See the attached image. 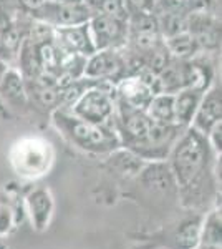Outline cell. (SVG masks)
<instances>
[{
    "label": "cell",
    "instance_id": "obj_17",
    "mask_svg": "<svg viewBox=\"0 0 222 249\" xmlns=\"http://www.w3.org/2000/svg\"><path fill=\"white\" fill-rule=\"evenodd\" d=\"M201 243L203 246L221 248L222 244V219L219 211L207 214L204 223H201Z\"/></svg>",
    "mask_w": 222,
    "mask_h": 249
},
{
    "label": "cell",
    "instance_id": "obj_24",
    "mask_svg": "<svg viewBox=\"0 0 222 249\" xmlns=\"http://www.w3.org/2000/svg\"><path fill=\"white\" fill-rule=\"evenodd\" d=\"M166 2L169 3V5H176V7H179L183 2H188V0H166Z\"/></svg>",
    "mask_w": 222,
    "mask_h": 249
},
{
    "label": "cell",
    "instance_id": "obj_22",
    "mask_svg": "<svg viewBox=\"0 0 222 249\" xmlns=\"http://www.w3.org/2000/svg\"><path fill=\"white\" fill-rule=\"evenodd\" d=\"M0 58L5 60V62H10L12 58H15V55L12 53V52L9 50V48L5 47V43H3L2 37H0Z\"/></svg>",
    "mask_w": 222,
    "mask_h": 249
},
{
    "label": "cell",
    "instance_id": "obj_9",
    "mask_svg": "<svg viewBox=\"0 0 222 249\" xmlns=\"http://www.w3.org/2000/svg\"><path fill=\"white\" fill-rule=\"evenodd\" d=\"M186 30L203 50H216L221 45V25L207 12L194 10L186 17Z\"/></svg>",
    "mask_w": 222,
    "mask_h": 249
},
{
    "label": "cell",
    "instance_id": "obj_14",
    "mask_svg": "<svg viewBox=\"0 0 222 249\" xmlns=\"http://www.w3.org/2000/svg\"><path fill=\"white\" fill-rule=\"evenodd\" d=\"M0 96L12 108H25L28 107L27 85L25 78L20 75L18 70L9 68L5 75L0 80Z\"/></svg>",
    "mask_w": 222,
    "mask_h": 249
},
{
    "label": "cell",
    "instance_id": "obj_12",
    "mask_svg": "<svg viewBox=\"0 0 222 249\" xmlns=\"http://www.w3.org/2000/svg\"><path fill=\"white\" fill-rule=\"evenodd\" d=\"M211 87V85H209ZM209 87L205 85H192L183 90L176 91L174 95V120L177 124L188 128L191 126V122L194 118V113L199 107L201 100Z\"/></svg>",
    "mask_w": 222,
    "mask_h": 249
},
{
    "label": "cell",
    "instance_id": "obj_18",
    "mask_svg": "<svg viewBox=\"0 0 222 249\" xmlns=\"http://www.w3.org/2000/svg\"><path fill=\"white\" fill-rule=\"evenodd\" d=\"M91 15H110V17L128 18L124 10V0H83Z\"/></svg>",
    "mask_w": 222,
    "mask_h": 249
},
{
    "label": "cell",
    "instance_id": "obj_15",
    "mask_svg": "<svg viewBox=\"0 0 222 249\" xmlns=\"http://www.w3.org/2000/svg\"><path fill=\"white\" fill-rule=\"evenodd\" d=\"M164 43H166V48L172 58L191 60L201 52V48L197 45L194 37H192L188 30H183V32H179V34H174V35H171V37L164 38Z\"/></svg>",
    "mask_w": 222,
    "mask_h": 249
},
{
    "label": "cell",
    "instance_id": "obj_4",
    "mask_svg": "<svg viewBox=\"0 0 222 249\" xmlns=\"http://www.w3.org/2000/svg\"><path fill=\"white\" fill-rule=\"evenodd\" d=\"M76 118L93 124L108 126L113 124L116 110L115 87L108 82H98L88 87L78 98L67 108Z\"/></svg>",
    "mask_w": 222,
    "mask_h": 249
},
{
    "label": "cell",
    "instance_id": "obj_23",
    "mask_svg": "<svg viewBox=\"0 0 222 249\" xmlns=\"http://www.w3.org/2000/svg\"><path fill=\"white\" fill-rule=\"evenodd\" d=\"M9 68H10L9 62H5V60L0 58V80H2V77L5 75V71L9 70Z\"/></svg>",
    "mask_w": 222,
    "mask_h": 249
},
{
    "label": "cell",
    "instance_id": "obj_1",
    "mask_svg": "<svg viewBox=\"0 0 222 249\" xmlns=\"http://www.w3.org/2000/svg\"><path fill=\"white\" fill-rule=\"evenodd\" d=\"M207 136L188 126L168 156V166L186 204H201L214 191V156Z\"/></svg>",
    "mask_w": 222,
    "mask_h": 249
},
{
    "label": "cell",
    "instance_id": "obj_8",
    "mask_svg": "<svg viewBox=\"0 0 222 249\" xmlns=\"http://www.w3.org/2000/svg\"><path fill=\"white\" fill-rule=\"evenodd\" d=\"M126 75L123 50H96L85 63L83 77L115 85Z\"/></svg>",
    "mask_w": 222,
    "mask_h": 249
},
{
    "label": "cell",
    "instance_id": "obj_13",
    "mask_svg": "<svg viewBox=\"0 0 222 249\" xmlns=\"http://www.w3.org/2000/svg\"><path fill=\"white\" fill-rule=\"evenodd\" d=\"M27 208L30 213L32 224L37 231H43L48 228L53 214V198L51 193L45 188H37L27 196Z\"/></svg>",
    "mask_w": 222,
    "mask_h": 249
},
{
    "label": "cell",
    "instance_id": "obj_7",
    "mask_svg": "<svg viewBox=\"0 0 222 249\" xmlns=\"http://www.w3.org/2000/svg\"><path fill=\"white\" fill-rule=\"evenodd\" d=\"M32 18L45 22L53 29H63V27H73L80 23H86L91 18V12L82 3H63L47 0L42 7L30 14Z\"/></svg>",
    "mask_w": 222,
    "mask_h": 249
},
{
    "label": "cell",
    "instance_id": "obj_3",
    "mask_svg": "<svg viewBox=\"0 0 222 249\" xmlns=\"http://www.w3.org/2000/svg\"><path fill=\"white\" fill-rule=\"evenodd\" d=\"M9 160L18 176L35 179L50 171L55 160V150L45 138L23 136L14 143L9 153Z\"/></svg>",
    "mask_w": 222,
    "mask_h": 249
},
{
    "label": "cell",
    "instance_id": "obj_10",
    "mask_svg": "<svg viewBox=\"0 0 222 249\" xmlns=\"http://www.w3.org/2000/svg\"><path fill=\"white\" fill-rule=\"evenodd\" d=\"M222 122V93L221 85H211L197 107L191 126L207 136L209 131Z\"/></svg>",
    "mask_w": 222,
    "mask_h": 249
},
{
    "label": "cell",
    "instance_id": "obj_25",
    "mask_svg": "<svg viewBox=\"0 0 222 249\" xmlns=\"http://www.w3.org/2000/svg\"><path fill=\"white\" fill-rule=\"evenodd\" d=\"M53 2H63V3H82L83 0H53Z\"/></svg>",
    "mask_w": 222,
    "mask_h": 249
},
{
    "label": "cell",
    "instance_id": "obj_2",
    "mask_svg": "<svg viewBox=\"0 0 222 249\" xmlns=\"http://www.w3.org/2000/svg\"><path fill=\"white\" fill-rule=\"evenodd\" d=\"M51 120L63 138L82 151L93 155H106L115 153L118 148H121L113 124L102 126V124L88 123L71 115L67 108L53 110Z\"/></svg>",
    "mask_w": 222,
    "mask_h": 249
},
{
    "label": "cell",
    "instance_id": "obj_20",
    "mask_svg": "<svg viewBox=\"0 0 222 249\" xmlns=\"http://www.w3.org/2000/svg\"><path fill=\"white\" fill-rule=\"evenodd\" d=\"M207 140H209V144L212 146V150L216 151L217 155H221V151H222V122L217 123L216 126L209 131Z\"/></svg>",
    "mask_w": 222,
    "mask_h": 249
},
{
    "label": "cell",
    "instance_id": "obj_16",
    "mask_svg": "<svg viewBox=\"0 0 222 249\" xmlns=\"http://www.w3.org/2000/svg\"><path fill=\"white\" fill-rule=\"evenodd\" d=\"M146 115L154 123L171 124L174 120V95L172 93H156L146 108Z\"/></svg>",
    "mask_w": 222,
    "mask_h": 249
},
{
    "label": "cell",
    "instance_id": "obj_5",
    "mask_svg": "<svg viewBox=\"0 0 222 249\" xmlns=\"http://www.w3.org/2000/svg\"><path fill=\"white\" fill-rule=\"evenodd\" d=\"M113 87H115V96L118 102H123L133 108L144 111H146L153 96L159 93L157 78L146 70L135 75H126Z\"/></svg>",
    "mask_w": 222,
    "mask_h": 249
},
{
    "label": "cell",
    "instance_id": "obj_19",
    "mask_svg": "<svg viewBox=\"0 0 222 249\" xmlns=\"http://www.w3.org/2000/svg\"><path fill=\"white\" fill-rule=\"evenodd\" d=\"M159 0H124V10L128 17L135 15H156Z\"/></svg>",
    "mask_w": 222,
    "mask_h": 249
},
{
    "label": "cell",
    "instance_id": "obj_21",
    "mask_svg": "<svg viewBox=\"0 0 222 249\" xmlns=\"http://www.w3.org/2000/svg\"><path fill=\"white\" fill-rule=\"evenodd\" d=\"M45 2L47 0H14L17 10L22 12V14H28V15L37 10L38 7H42Z\"/></svg>",
    "mask_w": 222,
    "mask_h": 249
},
{
    "label": "cell",
    "instance_id": "obj_6",
    "mask_svg": "<svg viewBox=\"0 0 222 249\" xmlns=\"http://www.w3.org/2000/svg\"><path fill=\"white\" fill-rule=\"evenodd\" d=\"M91 40L96 50H123L128 43V18L110 15H91L88 20Z\"/></svg>",
    "mask_w": 222,
    "mask_h": 249
},
{
    "label": "cell",
    "instance_id": "obj_26",
    "mask_svg": "<svg viewBox=\"0 0 222 249\" xmlns=\"http://www.w3.org/2000/svg\"><path fill=\"white\" fill-rule=\"evenodd\" d=\"M0 2H5V0H0Z\"/></svg>",
    "mask_w": 222,
    "mask_h": 249
},
{
    "label": "cell",
    "instance_id": "obj_11",
    "mask_svg": "<svg viewBox=\"0 0 222 249\" xmlns=\"http://www.w3.org/2000/svg\"><path fill=\"white\" fill-rule=\"evenodd\" d=\"M55 43L65 53H75L82 57H90L96 52L95 43L91 40L90 27L86 23H80L73 27L55 29Z\"/></svg>",
    "mask_w": 222,
    "mask_h": 249
}]
</instances>
